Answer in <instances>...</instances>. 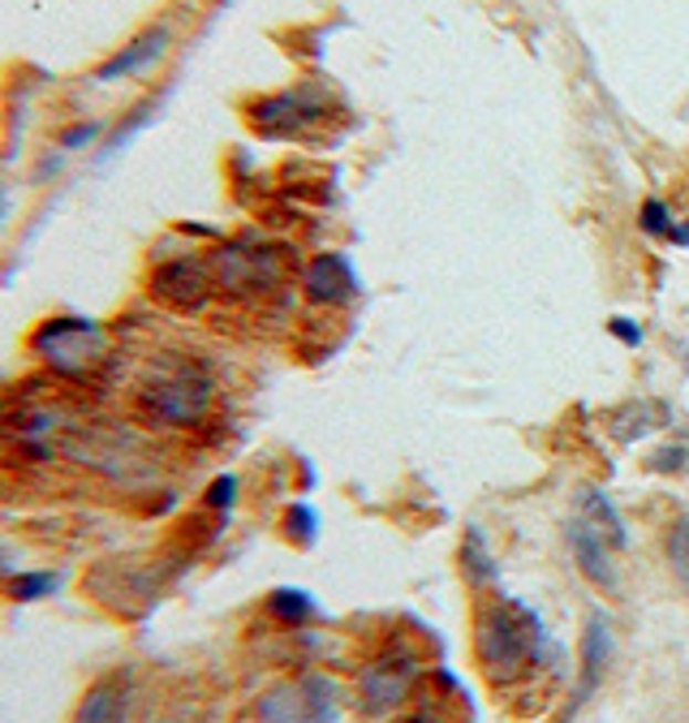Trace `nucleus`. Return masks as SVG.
I'll use <instances>...</instances> for the list:
<instances>
[{"label":"nucleus","mask_w":689,"mask_h":723,"mask_svg":"<svg viewBox=\"0 0 689 723\" xmlns=\"http://www.w3.org/2000/svg\"><path fill=\"white\" fill-rule=\"evenodd\" d=\"M168 27H152V31H143L138 40H129L113 56V61H104L100 70H95V78L100 82H117V78H134V74H147L156 61H160L164 52H168Z\"/></svg>","instance_id":"10"},{"label":"nucleus","mask_w":689,"mask_h":723,"mask_svg":"<svg viewBox=\"0 0 689 723\" xmlns=\"http://www.w3.org/2000/svg\"><path fill=\"white\" fill-rule=\"evenodd\" d=\"M284 530L297 538V543H315V534H320V513L311 509V504H289V513H284Z\"/></svg>","instance_id":"18"},{"label":"nucleus","mask_w":689,"mask_h":723,"mask_svg":"<svg viewBox=\"0 0 689 723\" xmlns=\"http://www.w3.org/2000/svg\"><path fill=\"white\" fill-rule=\"evenodd\" d=\"M152 293L160 297L164 306H177V311H199L211 293V276H207L203 263L195 259H177V263H164L152 276Z\"/></svg>","instance_id":"7"},{"label":"nucleus","mask_w":689,"mask_h":723,"mask_svg":"<svg viewBox=\"0 0 689 723\" xmlns=\"http://www.w3.org/2000/svg\"><path fill=\"white\" fill-rule=\"evenodd\" d=\"M414 677H418V659H414V654H388V659H379L370 672H363L366 711L384 715V711L401 706L406 693H409V684H414Z\"/></svg>","instance_id":"6"},{"label":"nucleus","mask_w":689,"mask_h":723,"mask_svg":"<svg viewBox=\"0 0 689 723\" xmlns=\"http://www.w3.org/2000/svg\"><path fill=\"white\" fill-rule=\"evenodd\" d=\"M577 509H582V522L591 525L599 538H608L612 552L629 547V530H625V517H620V509L612 504V500L604 495V491H599V486H582V491H577Z\"/></svg>","instance_id":"12"},{"label":"nucleus","mask_w":689,"mask_h":723,"mask_svg":"<svg viewBox=\"0 0 689 723\" xmlns=\"http://www.w3.org/2000/svg\"><path fill=\"white\" fill-rule=\"evenodd\" d=\"M233 495H238V479L233 474H220V479L211 482V491H207V504L220 509V513H229L233 509Z\"/></svg>","instance_id":"21"},{"label":"nucleus","mask_w":689,"mask_h":723,"mask_svg":"<svg viewBox=\"0 0 689 723\" xmlns=\"http://www.w3.org/2000/svg\"><path fill=\"white\" fill-rule=\"evenodd\" d=\"M306 293H311V302H324V306L349 302L358 293L354 263L345 254H320V259H311V268H306Z\"/></svg>","instance_id":"9"},{"label":"nucleus","mask_w":689,"mask_h":723,"mask_svg":"<svg viewBox=\"0 0 689 723\" xmlns=\"http://www.w3.org/2000/svg\"><path fill=\"white\" fill-rule=\"evenodd\" d=\"M74 723H125V684H95Z\"/></svg>","instance_id":"14"},{"label":"nucleus","mask_w":689,"mask_h":723,"mask_svg":"<svg viewBox=\"0 0 689 723\" xmlns=\"http://www.w3.org/2000/svg\"><path fill=\"white\" fill-rule=\"evenodd\" d=\"M263 720L268 723H332L336 706H332V689L324 681H302L289 684L281 693H272L263 702Z\"/></svg>","instance_id":"5"},{"label":"nucleus","mask_w":689,"mask_h":723,"mask_svg":"<svg viewBox=\"0 0 689 723\" xmlns=\"http://www.w3.org/2000/svg\"><path fill=\"white\" fill-rule=\"evenodd\" d=\"M568 547H573V556H577V564H582V573H586L595 586L616 590V564H612L608 538H599L591 525L577 517V522H568Z\"/></svg>","instance_id":"11"},{"label":"nucleus","mask_w":689,"mask_h":723,"mask_svg":"<svg viewBox=\"0 0 689 723\" xmlns=\"http://www.w3.org/2000/svg\"><path fill=\"white\" fill-rule=\"evenodd\" d=\"M268 602H272V611L281 616L284 625H302V620L315 616V599H311L306 590H276Z\"/></svg>","instance_id":"16"},{"label":"nucleus","mask_w":689,"mask_h":723,"mask_svg":"<svg viewBox=\"0 0 689 723\" xmlns=\"http://www.w3.org/2000/svg\"><path fill=\"white\" fill-rule=\"evenodd\" d=\"M324 108V95L320 91H284V95H272L263 104H254V120L259 129L268 134H284V129H297V125H311Z\"/></svg>","instance_id":"8"},{"label":"nucleus","mask_w":689,"mask_h":723,"mask_svg":"<svg viewBox=\"0 0 689 723\" xmlns=\"http://www.w3.org/2000/svg\"><path fill=\"white\" fill-rule=\"evenodd\" d=\"M61 586V577L56 573H13L9 581H4V595L13 602H40V599H48L52 590Z\"/></svg>","instance_id":"15"},{"label":"nucleus","mask_w":689,"mask_h":723,"mask_svg":"<svg viewBox=\"0 0 689 723\" xmlns=\"http://www.w3.org/2000/svg\"><path fill=\"white\" fill-rule=\"evenodd\" d=\"M612 629L604 616H591L586 620V638H582V693H591L595 684L604 681L612 663Z\"/></svg>","instance_id":"13"},{"label":"nucleus","mask_w":689,"mask_h":723,"mask_svg":"<svg viewBox=\"0 0 689 723\" xmlns=\"http://www.w3.org/2000/svg\"><path fill=\"white\" fill-rule=\"evenodd\" d=\"M677 461H686V448H664V452L655 457V470H681Z\"/></svg>","instance_id":"24"},{"label":"nucleus","mask_w":689,"mask_h":723,"mask_svg":"<svg viewBox=\"0 0 689 723\" xmlns=\"http://www.w3.org/2000/svg\"><path fill=\"white\" fill-rule=\"evenodd\" d=\"M95 134H100V120H91V125H79V129H65V134H61V147L79 151V147H86Z\"/></svg>","instance_id":"22"},{"label":"nucleus","mask_w":689,"mask_h":723,"mask_svg":"<svg viewBox=\"0 0 689 723\" xmlns=\"http://www.w3.org/2000/svg\"><path fill=\"white\" fill-rule=\"evenodd\" d=\"M608 327H612V336H616V340H625V345H643V332H638V323H634V319H620V315H616Z\"/></svg>","instance_id":"23"},{"label":"nucleus","mask_w":689,"mask_h":723,"mask_svg":"<svg viewBox=\"0 0 689 723\" xmlns=\"http://www.w3.org/2000/svg\"><path fill=\"white\" fill-rule=\"evenodd\" d=\"M31 349L56 375L86 379V375H95L104 366V358H108V332L100 323L79 319V315H61V319L40 323V332L31 336Z\"/></svg>","instance_id":"2"},{"label":"nucleus","mask_w":689,"mask_h":723,"mask_svg":"<svg viewBox=\"0 0 689 723\" xmlns=\"http://www.w3.org/2000/svg\"><path fill=\"white\" fill-rule=\"evenodd\" d=\"M216 281L229 293H250V289H268L281 281V259L276 250H254V245H229L216 259Z\"/></svg>","instance_id":"4"},{"label":"nucleus","mask_w":689,"mask_h":723,"mask_svg":"<svg viewBox=\"0 0 689 723\" xmlns=\"http://www.w3.org/2000/svg\"><path fill=\"white\" fill-rule=\"evenodd\" d=\"M461 564L470 573V581H487L495 568H491V552H483V534L479 530H466V547H461Z\"/></svg>","instance_id":"17"},{"label":"nucleus","mask_w":689,"mask_h":723,"mask_svg":"<svg viewBox=\"0 0 689 723\" xmlns=\"http://www.w3.org/2000/svg\"><path fill=\"white\" fill-rule=\"evenodd\" d=\"M643 229L647 233H655V238H672L677 233V220H672V211H668V202L664 199H647L643 202Z\"/></svg>","instance_id":"20"},{"label":"nucleus","mask_w":689,"mask_h":723,"mask_svg":"<svg viewBox=\"0 0 689 723\" xmlns=\"http://www.w3.org/2000/svg\"><path fill=\"white\" fill-rule=\"evenodd\" d=\"M668 564H672V573L681 577V586L689 590V517L672 525V534H668Z\"/></svg>","instance_id":"19"},{"label":"nucleus","mask_w":689,"mask_h":723,"mask_svg":"<svg viewBox=\"0 0 689 723\" xmlns=\"http://www.w3.org/2000/svg\"><path fill=\"white\" fill-rule=\"evenodd\" d=\"M211 379L199 366H173V370H160L143 384L138 401L143 409L156 418V422H168V427H195L211 409Z\"/></svg>","instance_id":"3"},{"label":"nucleus","mask_w":689,"mask_h":723,"mask_svg":"<svg viewBox=\"0 0 689 723\" xmlns=\"http://www.w3.org/2000/svg\"><path fill=\"white\" fill-rule=\"evenodd\" d=\"M543 654H547V633H543L539 616L526 611L522 602L500 599L479 611V659H483L487 677L513 681L526 668H534Z\"/></svg>","instance_id":"1"}]
</instances>
